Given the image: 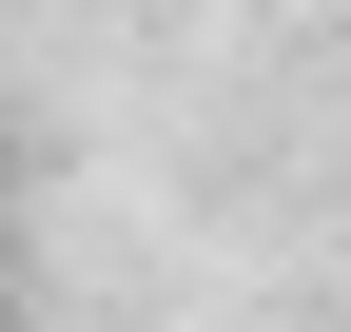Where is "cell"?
<instances>
[{
  "label": "cell",
  "instance_id": "6da1fadb",
  "mask_svg": "<svg viewBox=\"0 0 351 332\" xmlns=\"http://www.w3.org/2000/svg\"><path fill=\"white\" fill-rule=\"evenodd\" d=\"M0 235H20V137H0Z\"/></svg>",
  "mask_w": 351,
  "mask_h": 332
}]
</instances>
